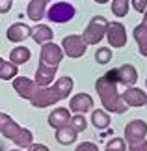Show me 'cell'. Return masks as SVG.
I'll list each match as a JSON object with an SVG mask.
<instances>
[{
	"mask_svg": "<svg viewBox=\"0 0 147 151\" xmlns=\"http://www.w3.org/2000/svg\"><path fill=\"white\" fill-rule=\"evenodd\" d=\"M95 90L99 93V99H101L104 110H110L114 114H125L128 106L123 101L121 93L117 91V82H115V69H110L106 75L97 78L95 82Z\"/></svg>",
	"mask_w": 147,
	"mask_h": 151,
	"instance_id": "cell-1",
	"label": "cell"
},
{
	"mask_svg": "<svg viewBox=\"0 0 147 151\" xmlns=\"http://www.w3.org/2000/svg\"><path fill=\"white\" fill-rule=\"evenodd\" d=\"M71 91H73V78L71 77H62V78H58L50 88H37V91L34 93L30 103L36 108H47V106H50V104H56L62 99H65Z\"/></svg>",
	"mask_w": 147,
	"mask_h": 151,
	"instance_id": "cell-2",
	"label": "cell"
},
{
	"mask_svg": "<svg viewBox=\"0 0 147 151\" xmlns=\"http://www.w3.org/2000/svg\"><path fill=\"white\" fill-rule=\"evenodd\" d=\"M0 134L6 136L8 140H11L19 149L22 147H30L34 144V134L28 129L21 127L19 123H15L13 118L6 112H0Z\"/></svg>",
	"mask_w": 147,
	"mask_h": 151,
	"instance_id": "cell-3",
	"label": "cell"
},
{
	"mask_svg": "<svg viewBox=\"0 0 147 151\" xmlns=\"http://www.w3.org/2000/svg\"><path fill=\"white\" fill-rule=\"evenodd\" d=\"M106 26H108V21L104 19L103 15H95L90 21V24L86 26L84 34H82L84 43L86 45H95V43H99L104 36H106Z\"/></svg>",
	"mask_w": 147,
	"mask_h": 151,
	"instance_id": "cell-4",
	"label": "cell"
},
{
	"mask_svg": "<svg viewBox=\"0 0 147 151\" xmlns=\"http://www.w3.org/2000/svg\"><path fill=\"white\" fill-rule=\"evenodd\" d=\"M45 17L50 22H69L75 17V6L69 2H56L47 9Z\"/></svg>",
	"mask_w": 147,
	"mask_h": 151,
	"instance_id": "cell-5",
	"label": "cell"
},
{
	"mask_svg": "<svg viewBox=\"0 0 147 151\" xmlns=\"http://www.w3.org/2000/svg\"><path fill=\"white\" fill-rule=\"evenodd\" d=\"M62 60H63V50H62V47H58L56 43L50 41V43H45L43 47H41V52H39V62L41 63L58 69Z\"/></svg>",
	"mask_w": 147,
	"mask_h": 151,
	"instance_id": "cell-6",
	"label": "cell"
},
{
	"mask_svg": "<svg viewBox=\"0 0 147 151\" xmlns=\"http://www.w3.org/2000/svg\"><path fill=\"white\" fill-rule=\"evenodd\" d=\"M86 49H87V45L84 43L82 36L73 34V36H65L62 39V50L65 52L67 58H80V56H84Z\"/></svg>",
	"mask_w": 147,
	"mask_h": 151,
	"instance_id": "cell-7",
	"label": "cell"
},
{
	"mask_svg": "<svg viewBox=\"0 0 147 151\" xmlns=\"http://www.w3.org/2000/svg\"><path fill=\"white\" fill-rule=\"evenodd\" d=\"M147 136V123L143 119H132L131 123H127L125 127V140L127 144H138V142H143Z\"/></svg>",
	"mask_w": 147,
	"mask_h": 151,
	"instance_id": "cell-8",
	"label": "cell"
},
{
	"mask_svg": "<svg viewBox=\"0 0 147 151\" xmlns=\"http://www.w3.org/2000/svg\"><path fill=\"white\" fill-rule=\"evenodd\" d=\"M106 39L110 43V47L114 49H121L127 45V32L125 26L121 22H108L106 26Z\"/></svg>",
	"mask_w": 147,
	"mask_h": 151,
	"instance_id": "cell-9",
	"label": "cell"
},
{
	"mask_svg": "<svg viewBox=\"0 0 147 151\" xmlns=\"http://www.w3.org/2000/svg\"><path fill=\"white\" fill-rule=\"evenodd\" d=\"M13 90L17 91L19 97L30 101L34 97V93L37 91V84L34 82L32 78H28V77H15L13 78Z\"/></svg>",
	"mask_w": 147,
	"mask_h": 151,
	"instance_id": "cell-10",
	"label": "cell"
},
{
	"mask_svg": "<svg viewBox=\"0 0 147 151\" xmlns=\"http://www.w3.org/2000/svg\"><path fill=\"white\" fill-rule=\"evenodd\" d=\"M136 80H138V71L131 63H123L121 67L115 69V82L117 84L125 86V88H131V86L136 84Z\"/></svg>",
	"mask_w": 147,
	"mask_h": 151,
	"instance_id": "cell-11",
	"label": "cell"
},
{
	"mask_svg": "<svg viewBox=\"0 0 147 151\" xmlns=\"http://www.w3.org/2000/svg\"><path fill=\"white\" fill-rule=\"evenodd\" d=\"M90 110H93V99H91V95H87V93L75 95L71 99V103H69V112L86 114V112H90Z\"/></svg>",
	"mask_w": 147,
	"mask_h": 151,
	"instance_id": "cell-12",
	"label": "cell"
},
{
	"mask_svg": "<svg viewBox=\"0 0 147 151\" xmlns=\"http://www.w3.org/2000/svg\"><path fill=\"white\" fill-rule=\"evenodd\" d=\"M30 34H32V28L28 24H24V22H13L8 28V32H6V37L13 43H21L26 37H30Z\"/></svg>",
	"mask_w": 147,
	"mask_h": 151,
	"instance_id": "cell-13",
	"label": "cell"
},
{
	"mask_svg": "<svg viewBox=\"0 0 147 151\" xmlns=\"http://www.w3.org/2000/svg\"><path fill=\"white\" fill-rule=\"evenodd\" d=\"M121 97H123V101H125L127 106H145V103H147L145 91L140 90V88H132V86L127 88L125 93H123Z\"/></svg>",
	"mask_w": 147,
	"mask_h": 151,
	"instance_id": "cell-14",
	"label": "cell"
},
{
	"mask_svg": "<svg viewBox=\"0 0 147 151\" xmlns=\"http://www.w3.org/2000/svg\"><path fill=\"white\" fill-rule=\"evenodd\" d=\"M56 71H58L56 67H49V65H45V63L39 62L37 71H36V80H34V82L37 84V88H47V86L54 80Z\"/></svg>",
	"mask_w": 147,
	"mask_h": 151,
	"instance_id": "cell-15",
	"label": "cell"
},
{
	"mask_svg": "<svg viewBox=\"0 0 147 151\" xmlns=\"http://www.w3.org/2000/svg\"><path fill=\"white\" fill-rule=\"evenodd\" d=\"M69 121H71V112H69V108H56L52 110L50 116H49V125L52 129H62V127L69 125Z\"/></svg>",
	"mask_w": 147,
	"mask_h": 151,
	"instance_id": "cell-16",
	"label": "cell"
},
{
	"mask_svg": "<svg viewBox=\"0 0 147 151\" xmlns=\"http://www.w3.org/2000/svg\"><path fill=\"white\" fill-rule=\"evenodd\" d=\"M47 4H49V0H30V4L26 8L28 19L34 21V22L41 21L47 15Z\"/></svg>",
	"mask_w": 147,
	"mask_h": 151,
	"instance_id": "cell-17",
	"label": "cell"
},
{
	"mask_svg": "<svg viewBox=\"0 0 147 151\" xmlns=\"http://www.w3.org/2000/svg\"><path fill=\"white\" fill-rule=\"evenodd\" d=\"M30 37H32L36 43H39V45H45V43H50V41H52L54 32H52V28L47 26V24H37L36 28H32Z\"/></svg>",
	"mask_w": 147,
	"mask_h": 151,
	"instance_id": "cell-18",
	"label": "cell"
},
{
	"mask_svg": "<svg viewBox=\"0 0 147 151\" xmlns=\"http://www.w3.org/2000/svg\"><path fill=\"white\" fill-rule=\"evenodd\" d=\"M134 39L138 43V50L142 56H147V22H140L134 28Z\"/></svg>",
	"mask_w": 147,
	"mask_h": 151,
	"instance_id": "cell-19",
	"label": "cell"
},
{
	"mask_svg": "<svg viewBox=\"0 0 147 151\" xmlns=\"http://www.w3.org/2000/svg\"><path fill=\"white\" fill-rule=\"evenodd\" d=\"M76 136H78V132H76L71 125H65V127H62V129L56 131V140H58V144H62V146L73 144L76 140Z\"/></svg>",
	"mask_w": 147,
	"mask_h": 151,
	"instance_id": "cell-20",
	"label": "cell"
},
{
	"mask_svg": "<svg viewBox=\"0 0 147 151\" xmlns=\"http://www.w3.org/2000/svg\"><path fill=\"white\" fill-rule=\"evenodd\" d=\"M30 56H32L30 49L21 45V47H15L9 52V62L13 63V65H21V63H26L28 60H30Z\"/></svg>",
	"mask_w": 147,
	"mask_h": 151,
	"instance_id": "cell-21",
	"label": "cell"
},
{
	"mask_svg": "<svg viewBox=\"0 0 147 151\" xmlns=\"http://www.w3.org/2000/svg\"><path fill=\"white\" fill-rule=\"evenodd\" d=\"M91 123L95 129H106V127H110V114L106 110H93L91 112Z\"/></svg>",
	"mask_w": 147,
	"mask_h": 151,
	"instance_id": "cell-22",
	"label": "cell"
},
{
	"mask_svg": "<svg viewBox=\"0 0 147 151\" xmlns=\"http://www.w3.org/2000/svg\"><path fill=\"white\" fill-rule=\"evenodd\" d=\"M19 73L17 65H13L11 62H6L4 58H0V78L2 80H13Z\"/></svg>",
	"mask_w": 147,
	"mask_h": 151,
	"instance_id": "cell-23",
	"label": "cell"
},
{
	"mask_svg": "<svg viewBox=\"0 0 147 151\" xmlns=\"http://www.w3.org/2000/svg\"><path fill=\"white\" fill-rule=\"evenodd\" d=\"M128 2L131 0H114L112 2V13L115 17H125L128 13Z\"/></svg>",
	"mask_w": 147,
	"mask_h": 151,
	"instance_id": "cell-24",
	"label": "cell"
},
{
	"mask_svg": "<svg viewBox=\"0 0 147 151\" xmlns=\"http://www.w3.org/2000/svg\"><path fill=\"white\" fill-rule=\"evenodd\" d=\"M69 125H71L76 132H82V131H86L87 121H86V118H84V114H76V116H71V121H69Z\"/></svg>",
	"mask_w": 147,
	"mask_h": 151,
	"instance_id": "cell-25",
	"label": "cell"
},
{
	"mask_svg": "<svg viewBox=\"0 0 147 151\" xmlns=\"http://www.w3.org/2000/svg\"><path fill=\"white\" fill-rule=\"evenodd\" d=\"M104 151H127V144L123 138H112V140L106 144Z\"/></svg>",
	"mask_w": 147,
	"mask_h": 151,
	"instance_id": "cell-26",
	"label": "cell"
},
{
	"mask_svg": "<svg viewBox=\"0 0 147 151\" xmlns=\"http://www.w3.org/2000/svg\"><path fill=\"white\" fill-rule=\"evenodd\" d=\"M95 60H97V63H108L110 60H112V50L108 49V47H101V49H97V52H95Z\"/></svg>",
	"mask_w": 147,
	"mask_h": 151,
	"instance_id": "cell-27",
	"label": "cell"
},
{
	"mask_svg": "<svg viewBox=\"0 0 147 151\" xmlns=\"http://www.w3.org/2000/svg\"><path fill=\"white\" fill-rule=\"evenodd\" d=\"M75 151H99V147H97V144H93V142H82V144L76 146Z\"/></svg>",
	"mask_w": 147,
	"mask_h": 151,
	"instance_id": "cell-28",
	"label": "cell"
},
{
	"mask_svg": "<svg viewBox=\"0 0 147 151\" xmlns=\"http://www.w3.org/2000/svg\"><path fill=\"white\" fill-rule=\"evenodd\" d=\"M131 2H132V8L136 11H140V13H143L147 8V0H131Z\"/></svg>",
	"mask_w": 147,
	"mask_h": 151,
	"instance_id": "cell-29",
	"label": "cell"
},
{
	"mask_svg": "<svg viewBox=\"0 0 147 151\" xmlns=\"http://www.w3.org/2000/svg\"><path fill=\"white\" fill-rule=\"evenodd\" d=\"M128 151H147V142H138V144H131L128 146Z\"/></svg>",
	"mask_w": 147,
	"mask_h": 151,
	"instance_id": "cell-30",
	"label": "cell"
},
{
	"mask_svg": "<svg viewBox=\"0 0 147 151\" xmlns=\"http://www.w3.org/2000/svg\"><path fill=\"white\" fill-rule=\"evenodd\" d=\"M13 6V0H0V13H8Z\"/></svg>",
	"mask_w": 147,
	"mask_h": 151,
	"instance_id": "cell-31",
	"label": "cell"
},
{
	"mask_svg": "<svg viewBox=\"0 0 147 151\" xmlns=\"http://www.w3.org/2000/svg\"><path fill=\"white\" fill-rule=\"evenodd\" d=\"M28 151H50L47 146H43V144H32L30 147H28Z\"/></svg>",
	"mask_w": 147,
	"mask_h": 151,
	"instance_id": "cell-32",
	"label": "cell"
},
{
	"mask_svg": "<svg viewBox=\"0 0 147 151\" xmlns=\"http://www.w3.org/2000/svg\"><path fill=\"white\" fill-rule=\"evenodd\" d=\"M97 4H106V2H110V0H95Z\"/></svg>",
	"mask_w": 147,
	"mask_h": 151,
	"instance_id": "cell-33",
	"label": "cell"
},
{
	"mask_svg": "<svg viewBox=\"0 0 147 151\" xmlns=\"http://www.w3.org/2000/svg\"><path fill=\"white\" fill-rule=\"evenodd\" d=\"M143 22H147V8H145V11H143Z\"/></svg>",
	"mask_w": 147,
	"mask_h": 151,
	"instance_id": "cell-34",
	"label": "cell"
},
{
	"mask_svg": "<svg viewBox=\"0 0 147 151\" xmlns=\"http://www.w3.org/2000/svg\"><path fill=\"white\" fill-rule=\"evenodd\" d=\"M9 151H22V149H9Z\"/></svg>",
	"mask_w": 147,
	"mask_h": 151,
	"instance_id": "cell-35",
	"label": "cell"
},
{
	"mask_svg": "<svg viewBox=\"0 0 147 151\" xmlns=\"http://www.w3.org/2000/svg\"><path fill=\"white\" fill-rule=\"evenodd\" d=\"M145 88H147V80H145Z\"/></svg>",
	"mask_w": 147,
	"mask_h": 151,
	"instance_id": "cell-36",
	"label": "cell"
},
{
	"mask_svg": "<svg viewBox=\"0 0 147 151\" xmlns=\"http://www.w3.org/2000/svg\"><path fill=\"white\" fill-rule=\"evenodd\" d=\"M145 106H147V103H145Z\"/></svg>",
	"mask_w": 147,
	"mask_h": 151,
	"instance_id": "cell-37",
	"label": "cell"
}]
</instances>
